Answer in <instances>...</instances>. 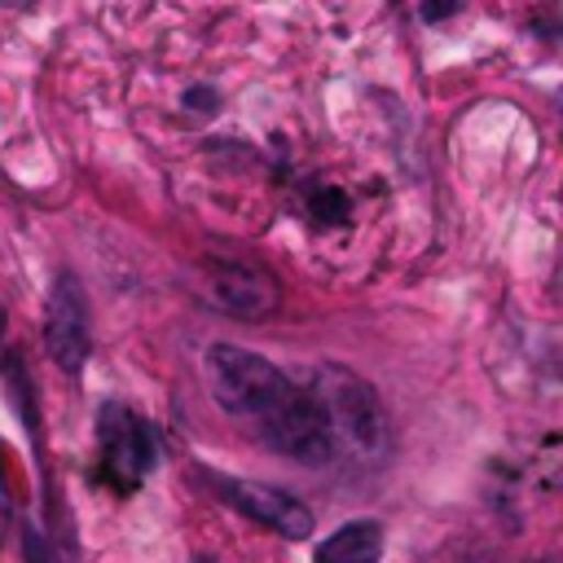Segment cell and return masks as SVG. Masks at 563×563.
Returning a JSON list of instances; mask_svg holds the SVG:
<instances>
[{
    "label": "cell",
    "mask_w": 563,
    "mask_h": 563,
    "mask_svg": "<svg viewBox=\"0 0 563 563\" xmlns=\"http://www.w3.org/2000/svg\"><path fill=\"white\" fill-rule=\"evenodd\" d=\"M194 475L211 488L216 501L233 506L238 515H246V519H255V523H264V528H273L282 537H290V541H303L312 532V510L295 493H286L277 484L242 479V475H224V471H194Z\"/></svg>",
    "instance_id": "5b68a950"
},
{
    "label": "cell",
    "mask_w": 563,
    "mask_h": 563,
    "mask_svg": "<svg viewBox=\"0 0 563 563\" xmlns=\"http://www.w3.org/2000/svg\"><path fill=\"white\" fill-rule=\"evenodd\" d=\"M189 110H198V114H216V106H220V97H216V88H207V84H194V88H185V97H180Z\"/></svg>",
    "instance_id": "8fae6325"
},
{
    "label": "cell",
    "mask_w": 563,
    "mask_h": 563,
    "mask_svg": "<svg viewBox=\"0 0 563 563\" xmlns=\"http://www.w3.org/2000/svg\"><path fill=\"white\" fill-rule=\"evenodd\" d=\"M194 563H216V559H207V554H194Z\"/></svg>",
    "instance_id": "5bb4252c"
},
{
    "label": "cell",
    "mask_w": 563,
    "mask_h": 563,
    "mask_svg": "<svg viewBox=\"0 0 563 563\" xmlns=\"http://www.w3.org/2000/svg\"><path fill=\"white\" fill-rule=\"evenodd\" d=\"M44 347L62 374H79L88 365L92 325H88V299L75 273H57L48 303H44Z\"/></svg>",
    "instance_id": "8992f818"
},
{
    "label": "cell",
    "mask_w": 563,
    "mask_h": 563,
    "mask_svg": "<svg viewBox=\"0 0 563 563\" xmlns=\"http://www.w3.org/2000/svg\"><path fill=\"white\" fill-rule=\"evenodd\" d=\"M22 559H26V563H57V554H53L48 537H44L35 523H26V528H22Z\"/></svg>",
    "instance_id": "30bf717a"
},
{
    "label": "cell",
    "mask_w": 563,
    "mask_h": 563,
    "mask_svg": "<svg viewBox=\"0 0 563 563\" xmlns=\"http://www.w3.org/2000/svg\"><path fill=\"white\" fill-rule=\"evenodd\" d=\"M260 435L273 453L299 462V466H330L339 453V440L330 431L325 409L317 405V396L308 387H295L277 409H268L260 418Z\"/></svg>",
    "instance_id": "3957f363"
},
{
    "label": "cell",
    "mask_w": 563,
    "mask_h": 563,
    "mask_svg": "<svg viewBox=\"0 0 563 563\" xmlns=\"http://www.w3.org/2000/svg\"><path fill=\"white\" fill-rule=\"evenodd\" d=\"M202 374L211 383V396L238 418H264L295 391L290 374H282L268 356L238 343H211L202 352Z\"/></svg>",
    "instance_id": "6da1fadb"
},
{
    "label": "cell",
    "mask_w": 563,
    "mask_h": 563,
    "mask_svg": "<svg viewBox=\"0 0 563 563\" xmlns=\"http://www.w3.org/2000/svg\"><path fill=\"white\" fill-rule=\"evenodd\" d=\"M457 4L462 0H418V13H422V22H444L457 13Z\"/></svg>",
    "instance_id": "7c38bea8"
},
{
    "label": "cell",
    "mask_w": 563,
    "mask_h": 563,
    "mask_svg": "<svg viewBox=\"0 0 563 563\" xmlns=\"http://www.w3.org/2000/svg\"><path fill=\"white\" fill-rule=\"evenodd\" d=\"M347 211H352V202H347V194H343V189L325 185V189H317V194H312V216H317V224H343V220H347Z\"/></svg>",
    "instance_id": "9c48e42d"
},
{
    "label": "cell",
    "mask_w": 563,
    "mask_h": 563,
    "mask_svg": "<svg viewBox=\"0 0 563 563\" xmlns=\"http://www.w3.org/2000/svg\"><path fill=\"white\" fill-rule=\"evenodd\" d=\"M378 559H383V523L378 519L339 523L312 554V563H378Z\"/></svg>",
    "instance_id": "ba28073f"
},
{
    "label": "cell",
    "mask_w": 563,
    "mask_h": 563,
    "mask_svg": "<svg viewBox=\"0 0 563 563\" xmlns=\"http://www.w3.org/2000/svg\"><path fill=\"white\" fill-rule=\"evenodd\" d=\"M308 391L325 409L339 444H347L365 457H378L387 449V409L361 374H352L347 365H317Z\"/></svg>",
    "instance_id": "7a4b0ae2"
},
{
    "label": "cell",
    "mask_w": 563,
    "mask_h": 563,
    "mask_svg": "<svg viewBox=\"0 0 563 563\" xmlns=\"http://www.w3.org/2000/svg\"><path fill=\"white\" fill-rule=\"evenodd\" d=\"M202 277H207L211 303L242 317V321H264L282 303V290H277L273 273L251 264V260H207Z\"/></svg>",
    "instance_id": "52a82bcc"
},
{
    "label": "cell",
    "mask_w": 563,
    "mask_h": 563,
    "mask_svg": "<svg viewBox=\"0 0 563 563\" xmlns=\"http://www.w3.org/2000/svg\"><path fill=\"white\" fill-rule=\"evenodd\" d=\"M97 444H101V479L114 493H136L158 462V444H154L150 422L136 418L119 400H106L97 409Z\"/></svg>",
    "instance_id": "277c9868"
},
{
    "label": "cell",
    "mask_w": 563,
    "mask_h": 563,
    "mask_svg": "<svg viewBox=\"0 0 563 563\" xmlns=\"http://www.w3.org/2000/svg\"><path fill=\"white\" fill-rule=\"evenodd\" d=\"M541 563H550V559H541Z\"/></svg>",
    "instance_id": "9a60e30c"
},
{
    "label": "cell",
    "mask_w": 563,
    "mask_h": 563,
    "mask_svg": "<svg viewBox=\"0 0 563 563\" xmlns=\"http://www.w3.org/2000/svg\"><path fill=\"white\" fill-rule=\"evenodd\" d=\"M13 510V497H9V475H4V449H0V523L9 519Z\"/></svg>",
    "instance_id": "4fadbf2b"
}]
</instances>
